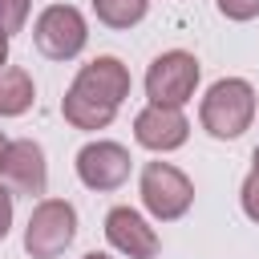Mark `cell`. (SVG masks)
I'll use <instances>...</instances> for the list:
<instances>
[{
    "mask_svg": "<svg viewBox=\"0 0 259 259\" xmlns=\"http://www.w3.org/2000/svg\"><path fill=\"white\" fill-rule=\"evenodd\" d=\"M255 117V89L243 77H223L206 89L202 105H198V121L210 138H239Z\"/></svg>",
    "mask_w": 259,
    "mask_h": 259,
    "instance_id": "6da1fadb",
    "label": "cell"
},
{
    "mask_svg": "<svg viewBox=\"0 0 259 259\" xmlns=\"http://www.w3.org/2000/svg\"><path fill=\"white\" fill-rule=\"evenodd\" d=\"M138 194H142V206H146L154 219H162V223L182 219V214L190 210V202H194L190 178H186L178 166H170V162H146V166H142Z\"/></svg>",
    "mask_w": 259,
    "mask_h": 259,
    "instance_id": "7a4b0ae2",
    "label": "cell"
},
{
    "mask_svg": "<svg viewBox=\"0 0 259 259\" xmlns=\"http://www.w3.org/2000/svg\"><path fill=\"white\" fill-rule=\"evenodd\" d=\"M77 235V210L65 198H40L24 227V251L32 259H57Z\"/></svg>",
    "mask_w": 259,
    "mask_h": 259,
    "instance_id": "3957f363",
    "label": "cell"
},
{
    "mask_svg": "<svg viewBox=\"0 0 259 259\" xmlns=\"http://www.w3.org/2000/svg\"><path fill=\"white\" fill-rule=\"evenodd\" d=\"M194 85H198V61L186 49H170V53L154 57V65L146 69V97H150V105L182 109L194 97Z\"/></svg>",
    "mask_w": 259,
    "mask_h": 259,
    "instance_id": "277c9868",
    "label": "cell"
},
{
    "mask_svg": "<svg viewBox=\"0 0 259 259\" xmlns=\"http://www.w3.org/2000/svg\"><path fill=\"white\" fill-rule=\"evenodd\" d=\"M32 40H36V49L45 57L73 61L85 49V40H89V24H85V16L73 4H49L36 16V24H32Z\"/></svg>",
    "mask_w": 259,
    "mask_h": 259,
    "instance_id": "5b68a950",
    "label": "cell"
},
{
    "mask_svg": "<svg viewBox=\"0 0 259 259\" xmlns=\"http://www.w3.org/2000/svg\"><path fill=\"white\" fill-rule=\"evenodd\" d=\"M77 178L89 190H117L130 178V150L121 142H89L77 150Z\"/></svg>",
    "mask_w": 259,
    "mask_h": 259,
    "instance_id": "8992f818",
    "label": "cell"
},
{
    "mask_svg": "<svg viewBox=\"0 0 259 259\" xmlns=\"http://www.w3.org/2000/svg\"><path fill=\"white\" fill-rule=\"evenodd\" d=\"M0 182L16 194H45L49 186V166H45V150L32 138H16L8 142L4 158H0Z\"/></svg>",
    "mask_w": 259,
    "mask_h": 259,
    "instance_id": "52a82bcc",
    "label": "cell"
},
{
    "mask_svg": "<svg viewBox=\"0 0 259 259\" xmlns=\"http://www.w3.org/2000/svg\"><path fill=\"white\" fill-rule=\"evenodd\" d=\"M134 138H138V146H146V150H154V154H166V150L186 146L190 121H186L182 109H174V105H146V109L134 117Z\"/></svg>",
    "mask_w": 259,
    "mask_h": 259,
    "instance_id": "ba28073f",
    "label": "cell"
},
{
    "mask_svg": "<svg viewBox=\"0 0 259 259\" xmlns=\"http://www.w3.org/2000/svg\"><path fill=\"white\" fill-rule=\"evenodd\" d=\"M69 89H77L81 97H93V101H105V105L117 109L130 97V69L117 57H97V61H89V65L77 69V77H73Z\"/></svg>",
    "mask_w": 259,
    "mask_h": 259,
    "instance_id": "9c48e42d",
    "label": "cell"
},
{
    "mask_svg": "<svg viewBox=\"0 0 259 259\" xmlns=\"http://www.w3.org/2000/svg\"><path fill=\"white\" fill-rule=\"evenodd\" d=\"M105 239L113 251H121L125 259H154L158 255V235L154 227L134 210V206H113L105 214Z\"/></svg>",
    "mask_w": 259,
    "mask_h": 259,
    "instance_id": "30bf717a",
    "label": "cell"
},
{
    "mask_svg": "<svg viewBox=\"0 0 259 259\" xmlns=\"http://www.w3.org/2000/svg\"><path fill=\"white\" fill-rule=\"evenodd\" d=\"M32 101H36L32 77L20 65H4L0 69V117H20Z\"/></svg>",
    "mask_w": 259,
    "mask_h": 259,
    "instance_id": "8fae6325",
    "label": "cell"
},
{
    "mask_svg": "<svg viewBox=\"0 0 259 259\" xmlns=\"http://www.w3.org/2000/svg\"><path fill=\"white\" fill-rule=\"evenodd\" d=\"M61 113H65V121L73 125V130H105L109 121H113V105H105V101H93V97H81L77 89H69L65 97H61Z\"/></svg>",
    "mask_w": 259,
    "mask_h": 259,
    "instance_id": "7c38bea8",
    "label": "cell"
},
{
    "mask_svg": "<svg viewBox=\"0 0 259 259\" xmlns=\"http://www.w3.org/2000/svg\"><path fill=\"white\" fill-rule=\"evenodd\" d=\"M146 8H150V0H93L97 20L109 28H134L146 16Z\"/></svg>",
    "mask_w": 259,
    "mask_h": 259,
    "instance_id": "4fadbf2b",
    "label": "cell"
},
{
    "mask_svg": "<svg viewBox=\"0 0 259 259\" xmlns=\"http://www.w3.org/2000/svg\"><path fill=\"white\" fill-rule=\"evenodd\" d=\"M28 4L32 0H0V20H4V32H20L24 20H28Z\"/></svg>",
    "mask_w": 259,
    "mask_h": 259,
    "instance_id": "5bb4252c",
    "label": "cell"
},
{
    "mask_svg": "<svg viewBox=\"0 0 259 259\" xmlns=\"http://www.w3.org/2000/svg\"><path fill=\"white\" fill-rule=\"evenodd\" d=\"M219 12L227 20H255L259 16V0H219Z\"/></svg>",
    "mask_w": 259,
    "mask_h": 259,
    "instance_id": "9a60e30c",
    "label": "cell"
},
{
    "mask_svg": "<svg viewBox=\"0 0 259 259\" xmlns=\"http://www.w3.org/2000/svg\"><path fill=\"white\" fill-rule=\"evenodd\" d=\"M239 198H243V214H247L251 223H259V174H247Z\"/></svg>",
    "mask_w": 259,
    "mask_h": 259,
    "instance_id": "2e32d148",
    "label": "cell"
},
{
    "mask_svg": "<svg viewBox=\"0 0 259 259\" xmlns=\"http://www.w3.org/2000/svg\"><path fill=\"white\" fill-rule=\"evenodd\" d=\"M8 227H12V194L8 186H0V239L8 235Z\"/></svg>",
    "mask_w": 259,
    "mask_h": 259,
    "instance_id": "e0dca14e",
    "label": "cell"
},
{
    "mask_svg": "<svg viewBox=\"0 0 259 259\" xmlns=\"http://www.w3.org/2000/svg\"><path fill=\"white\" fill-rule=\"evenodd\" d=\"M8 65V36H0V69Z\"/></svg>",
    "mask_w": 259,
    "mask_h": 259,
    "instance_id": "ac0fdd59",
    "label": "cell"
},
{
    "mask_svg": "<svg viewBox=\"0 0 259 259\" xmlns=\"http://www.w3.org/2000/svg\"><path fill=\"white\" fill-rule=\"evenodd\" d=\"M251 174H259V146H255V154H251Z\"/></svg>",
    "mask_w": 259,
    "mask_h": 259,
    "instance_id": "d6986e66",
    "label": "cell"
},
{
    "mask_svg": "<svg viewBox=\"0 0 259 259\" xmlns=\"http://www.w3.org/2000/svg\"><path fill=\"white\" fill-rule=\"evenodd\" d=\"M81 259H109L105 251H89V255H81Z\"/></svg>",
    "mask_w": 259,
    "mask_h": 259,
    "instance_id": "ffe728a7",
    "label": "cell"
},
{
    "mask_svg": "<svg viewBox=\"0 0 259 259\" xmlns=\"http://www.w3.org/2000/svg\"><path fill=\"white\" fill-rule=\"evenodd\" d=\"M4 150H8V138H4V134H0V158H4Z\"/></svg>",
    "mask_w": 259,
    "mask_h": 259,
    "instance_id": "44dd1931",
    "label": "cell"
}]
</instances>
